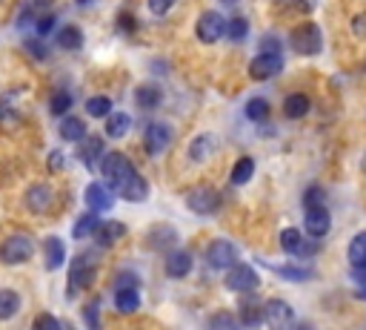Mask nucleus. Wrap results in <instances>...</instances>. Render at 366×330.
<instances>
[{"mask_svg":"<svg viewBox=\"0 0 366 330\" xmlns=\"http://www.w3.org/2000/svg\"><path fill=\"white\" fill-rule=\"evenodd\" d=\"M281 9H298V6H306V0H275Z\"/></svg>","mask_w":366,"mask_h":330,"instance_id":"49","label":"nucleus"},{"mask_svg":"<svg viewBox=\"0 0 366 330\" xmlns=\"http://www.w3.org/2000/svg\"><path fill=\"white\" fill-rule=\"evenodd\" d=\"M20 311V296L15 290H0V322L17 316Z\"/></svg>","mask_w":366,"mask_h":330,"instance_id":"29","label":"nucleus"},{"mask_svg":"<svg viewBox=\"0 0 366 330\" xmlns=\"http://www.w3.org/2000/svg\"><path fill=\"white\" fill-rule=\"evenodd\" d=\"M94 273H97L94 258L92 256H78L75 262H72V270H69V296H75L78 290L92 288Z\"/></svg>","mask_w":366,"mask_h":330,"instance_id":"4","label":"nucleus"},{"mask_svg":"<svg viewBox=\"0 0 366 330\" xmlns=\"http://www.w3.org/2000/svg\"><path fill=\"white\" fill-rule=\"evenodd\" d=\"M117 29L120 32H135V17L129 12H124V15H120V20H117Z\"/></svg>","mask_w":366,"mask_h":330,"instance_id":"47","label":"nucleus"},{"mask_svg":"<svg viewBox=\"0 0 366 330\" xmlns=\"http://www.w3.org/2000/svg\"><path fill=\"white\" fill-rule=\"evenodd\" d=\"M258 285H260V278L249 265H235L226 273V288L232 293H252V290H258Z\"/></svg>","mask_w":366,"mask_h":330,"instance_id":"6","label":"nucleus"},{"mask_svg":"<svg viewBox=\"0 0 366 330\" xmlns=\"http://www.w3.org/2000/svg\"><path fill=\"white\" fill-rule=\"evenodd\" d=\"M298 330H312V327H309V324H301V327H298Z\"/></svg>","mask_w":366,"mask_h":330,"instance_id":"52","label":"nucleus"},{"mask_svg":"<svg viewBox=\"0 0 366 330\" xmlns=\"http://www.w3.org/2000/svg\"><path fill=\"white\" fill-rule=\"evenodd\" d=\"M86 204L94 210V213H103V210H112L115 207V193H112V187L103 184V181H92L86 187Z\"/></svg>","mask_w":366,"mask_h":330,"instance_id":"12","label":"nucleus"},{"mask_svg":"<svg viewBox=\"0 0 366 330\" xmlns=\"http://www.w3.org/2000/svg\"><path fill=\"white\" fill-rule=\"evenodd\" d=\"M172 138H175V132H172V127H169V124H163V121L149 124V127H146V132H143L146 152L155 155V158L163 155L169 147H172Z\"/></svg>","mask_w":366,"mask_h":330,"instance_id":"5","label":"nucleus"},{"mask_svg":"<svg viewBox=\"0 0 366 330\" xmlns=\"http://www.w3.org/2000/svg\"><path fill=\"white\" fill-rule=\"evenodd\" d=\"M301 244H303V235H301L295 227H289V230L281 233V247H283V253L298 256V253H301Z\"/></svg>","mask_w":366,"mask_h":330,"instance_id":"32","label":"nucleus"},{"mask_svg":"<svg viewBox=\"0 0 366 330\" xmlns=\"http://www.w3.org/2000/svg\"><path fill=\"white\" fill-rule=\"evenodd\" d=\"M358 299H363V301H366V288H360V290H358Z\"/></svg>","mask_w":366,"mask_h":330,"instance_id":"51","label":"nucleus"},{"mask_svg":"<svg viewBox=\"0 0 366 330\" xmlns=\"http://www.w3.org/2000/svg\"><path fill=\"white\" fill-rule=\"evenodd\" d=\"M86 112L92 118H109L112 115V101L106 95H94V98L86 101Z\"/></svg>","mask_w":366,"mask_h":330,"instance_id":"34","label":"nucleus"},{"mask_svg":"<svg viewBox=\"0 0 366 330\" xmlns=\"http://www.w3.org/2000/svg\"><path fill=\"white\" fill-rule=\"evenodd\" d=\"M252 173H255V161L252 158H240L235 167H232V184H247L249 178H252Z\"/></svg>","mask_w":366,"mask_h":330,"instance_id":"33","label":"nucleus"},{"mask_svg":"<svg viewBox=\"0 0 366 330\" xmlns=\"http://www.w3.org/2000/svg\"><path fill=\"white\" fill-rule=\"evenodd\" d=\"M103 152H106V147H103V138H97V135H92V138H83V141H81V147H78V158L86 164L89 170H97V167H101Z\"/></svg>","mask_w":366,"mask_h":330,"instance_id":"13","label":"nucleus"},{"mask_svg":"<svg viewBox=\"0 0 366 330\" xmlns=\"http://www.w3.org/2000/svg\"><path fill=\"white\" fill-rule=\"evenodd\" d=\"M240 324H247V327H258L260 322H263V304H258V301H243L240 304V319H238Z\"/></svg>","mask_w":366,"mask_h":330,"instance_id":"26","label":"nucleus"},{"mask_svg":"<svg viewBox=\"0 0 366 330\" xmlns=\"http://www.w3.org/2000/svg\"><path fill=\"white\" fill-rule=\"evenodd\" d=\"M97 227H101L97 216H94V213H83V216L75 221V227H72V235H75V239H89V235L97 233Z\"/></svg>","mask_w":366,"mask_h":330,"instance_id":"28","label":"nucleus"},{"mask_svg":"<svg viewBox=\"0 0 366 330\" xmlns=\"http://www.w3.org/2000/svg\"><path fill=\"white\" fill-rule=\"evenodd\" d=\"M60 138L63 141H72V144H81V141L86 138V124L81 121V118H63Z\"/></svg>","mask_w":366,"mask_h":330,"instance_id":"24","label":"nucleus"},{"mask_svg":"<svg viewBox=\"0 0 366 330\" xmlns=\"http://www.w3.org/2000/svg\"><path fill=\"white\" fill-rule=\"evenodd\" d=\"M32 330H63V327H60V322H58L55 316H49V313H43L40 319H35Z\"/></svg>","mask_w":366,"mask_h":330,"instance_id":"43","label":"nucleus"},{"mask_svg":"<svg viewBox=\"0 0 366 330\" xmlns=\"http://www.w3.org/2000/svg\"><path fill=\"white\" fill-rule=\"evenodd\" d=\"M26 52H29V55H35L38 61H46V58H49V49H46V46H43L38 38H35V40H32V38H26Z\"/></svg>","mask_w":366,"mask_h":330,"instance_id":"44","label":"nucleus"},{"mask_svg":"<svg viewBox=\"0 0 366 330\" xmlns=\"http://www.w3.org/2000/svg\"><path fill=\"white\" fill-rule=\"evenodd\" d=\"M94 235H97V244H101V247H115L126 235V224H120V221H101V227H97Z\"/></svg>","mask_w":366,"mask_h":330,"instance_id":"17","label":"nucleus"},{"mask_svg":"<svg viewBox=\"0 0 366 330\" xmlns=\"http://www.w3.org/2000/svg\"><path fill=\"white\" fill-rule=\"evenodd\" d=\"M349 262H352V267L366 265V233L355 235V239L349 242Z\"/></svg>","mask_w":366,"mask_h":330,"instance_id":"36","label":"nucleus"},{"mask_svg":"<svg viewBox=\"0 0 366 330\" xmlns=\"http://www.w3.org/2000/svg\"><path fill=\"white\" fill-rule=\"evenodd\" d=\"M35 3H52V0H35Z\"/></svg>","mask_w":366,"mask_h":330,"instance_id":"53","label":"nucleus"},{"mask_svg":"<svg viewBox=\"0 0 366 330\" xmlns=\"http://www.w3.org/2000/svg\"><path fill=\"white\" fill-rule=\"evenodd\" d=\"M306 230H309V235H315V239H324V235L329 233V227H332V219H329V210L326 207H312V210H306Z\"/></svg>","mask_w":366,"mask_h":330,"instance_id":"15","label":"nucleus"},{"mask_svg":"<svg viewBox=\"0 0 366 330\" xmlns=\"http://www.w3.org/2000/svg\"><path fill=\"white\" fill-rule=\"evenodd\" d=\"M115 308L117 313H135L140 308L138 290H115Z\"/></svg>","mask_w":366,"mask_h":330,"instance_id":"27","label":"nucleus"},{"mask_svg":"<svg viewBox=\"0 0 366 330\" xmlns=\"http://www.w3.org/2000/svg\"><path fill=\"white\" fill-rule=\"evenodd\" d=\"M35 253V242L29 239V235H9V239L0 244V262L3 265H23V262H29Z\"/></svg>","mask_w":366,"mask_h":330,"instance_id":"3","label":"nucleus"},{"mask_svg":"<svg viewBox=\"0 0 366 330\" xmlns=\"http://www.w3.org/2000/svg\"><path fill=\"white\" fill-rule=\"evenodd\" d=\"M117 196H120V198H126V201H143L146 196H149V184H146L143 175H135V178H132Z\"/></svg>","mask_w":366,"mask_h":330,"instance_id":"25","label":"nucleus"},{"mask_svg":"<svg viewBox=\"0 0 366 330\" xmlns=\"http://www.w3.org/2000/svg\"><path fill=\"white\" fill-rule=\"evenodd\" d=\"M52 29H55V15H43V17L35 23L38 38H49V35H52Z\"/></svg>","mask_w":366,"mask_h":330,"instance_id":"42","label":"nucleus"},{"mask_svg":"<svg viewBox=\"0 0 366 330\" xmlns=\"http://www.w3.org/2000/svg\"><path fill=\"white\" fill-rule=\"evenodd\" d=\"M352 278L360 281V285L366 288V265H355V267H352Z\"/></svg>","mask_w":366,"mask_h":330,"instance_id":"48","label":"nucleus"},{"mask_svg":"<svg viewBox=\"0 0 366 330\" xmlns=\"http://www.w3.org/2000/svg\"><path fill=\"white\" fill-rule=\"evenodd\" d=\"M101 170L106 175V184L112 187V193H120L124 187L138 175L135 164L124 155V152H106L103 161H101Z\"/></svg>","mask_w":366,"mask_h":330,"instance_id":"1","label":"nucleus"},{"mask_svg":"<svg viewBox=\"0 0 366 330\" xmlns=\"http://www.w3.org/2000/svg\"><path fill=\"white\" fill-rule=\"evenodd\" d=\"M209 330H240V322H238L235 313L221 311V313H215V316L209 319Z\"/></svg>","mask_w":366,"mask_h":330,"instance_id":"35","label":"nucleus"},{"mask_svg":"<svg viewBox=\"0 0 366 330\" xmlns=\"http://www.w3.org/2000/svg\"><path fill=\"white\" fill-rule=\"evenodd\" d=\"M43 256H46V270H58L66 262V244L52 235V239H46V244H43Z\"/></svg>","mask_w":366,"mask_h":330,"instance_id":"20","label":"nucleus"},{"mask_svg":"<svg viewBox=\"0 0 366 330\" xmlns=\"http://www.w3.org/2000/svg\"><path fill=\"white\" fill-rule=\"evenodd\" d=\"M281 69H283V58L281 55H275V52H260L249 63V75L255 81H269V78H275L281 72Z\"/></svg>","mask_w":366,"mask_h":330,"instance_id":"10","label":"nucleus"},{"mask_svg":"<svg viewBox=\"0 0 366 330\" xmlns=\"http://www.w3.org/2000/svg\"><path fill=\"white\" fill-rule=\"evenodd\" d=\"M55 40H58L60 49L75 52V49H81V46H83V32H81L78 26H60V29L55 32Z\"/></svg>","mask_w":366,"mask_h":330,"instance_id":"22","label":"nucleus"},{"mask_svg":"<svg viewBox=\"0 0 366 330\" xmlns=\"http://www.w3.org/2000/svg\"><path fill=\"white\" fill-rule=\"evenodd\" d=\"M175 0H149V12L152 15H166L169 9H172Z\"/></svg>","mask_w":366,"mask_h":330,"instance_id":"46","label":"nucleus"},{"mask_svg":"<svg viewBox=\"0 0 366 330\" xmlns=\"http://www.w3.org/2000/svg\"><path fill=\"white\" fill-rule=\"evenodd\" d=\"M172 242H175V230L172 227H155L149 235H146V244H152L155 250L172 244Z\"/></svg>","mask_w":366,"mask_h":330,"instance_id":"31","label":"nucleus"},{"mask_svg":"<svg viewBox=\"0 0 366 330\" xmlns=\"http://www.w3.org/2000/svg\"><path fill=\"white\" fill-rule=\"evenodd\" d=\"M217 138L215 135H209V132H203V135H198L189 144V161H194V164H203V161H209L215 152H217Z\"/></svg>","mask_w":366,"mask_h":330,"instance_id":"14","label":"nucleus"},{"mask_svg":"<svg viewBox=\"0 0 366 330\" xmlns=\"http://www.w3.org/2000/svg\"><path fill=\"white\" fill-rule=\"evenodd\" d=\"M326 201V193H324V187H309V190L303 193V207L312 210V207H324Z\"/></svg>","mask_w":366,"mask_h":330,"instance_id":"40","label":"nucleus"},{"mask_svg":"<svg viewBox=\"0 0 366 330\" xmlns=\"http://www.w3.org/2000/svg\"><path fill=\"white\" fill-rule=\"evenodd\" d=\"M52 201H55V193L49 190L46 184H35L26 190V207L32 213H46V210L52 207Z\"/></svg>","mask_w":366,"mask_h":330,"instance_id":"16","label":"nucleus"},{"mask_svg":"<svg viewBox=\"0 0 366 330\" xmlns=\"http://www.w3.org/2000/svg\"><path fill=\"white\" fill-rule=\"evenodd\" d=\"M272 273H278L286 281H306V278H312V270L309 267H295V265H286V267L272 265Z\"/></svg>","mask_w":366,"mask_h":330,"instance_id":"30","label":"nucleus"},{"mask_svg":"<svg viewBox=\"0 0 366 330\" xmlns=\"http://www.w3.org/2000/svg\"><path fill=\"white\" fill-rule=\"evenodd\" d=\"M60 167H63V155L52 152V158H49V170H60Z\"/></svg>","mask_w":366,"mask_h":330,"instance_id":"50","label":"nucleus"},{"mask_svg":"<svg viewBox=\"0 0 366 330\" xmlns=\"http://www.w3.org/2000/svg\"><path fill=\"white\" fill-rule=\"evenodd\" d=\"M129 129H132V118L126 115V112H112L109 115V121H106V135L109 138H124V135H129Z\"/></svg>","mask_w":366,"mask_h":330,"instance_id":"23","label":"nucleus"},{"mask_svg":"<svg viewBox=\"0 0 366 330\" xmlns=\"http://www.w3.org/2000/svg\"><path fill=\"white\" fill-rule=\"evenodd\" d=\"M160 101H163V92H160L155 84H143V86H138V92H135V104H138L140 109H158Z\"/></svg>","mask_w":366,"mask_h":330,"instance_id":"21","label":"nucleus"},{"mask_svg":"<svg viewBox=\"0 0 366 330\" xmlns=\"http://www.w3.org/2000/svg\"><path fill=\"white\" fill-rule=\"evenodd\" d=\"M226 35V20L221 12H203L198 20V38L203 43H217Z\"/></svg>","mask_w":366,"mask_h":330,"instance_id":"9","label":"nucleus"},{"mask_svg":"<svg viewBox=\"0 0 366 330\" xmlns=\"http://www.w3.org/2000/svg\"><path fill=\"white\" fill-rule=\"evenodd\" d=\"M312 109V101L309 95H303V92H295V95H289L283 101V115L292 118V121H301V118H306Z\"/></svg>","mask_w":366,"mask_h":330,"instance_id":"18","label":"nucleus"},{"mask_svg":"<svg viewBox=\"0 0 366 330\" xmlns=\"http://www.w3.org/2000/svg\"><path fill=\"white\" fill-rule=\"evenodd\" d=\"M206 262L215 270H229V267L238 265V250H235L232 242H224V239L221 242H212L209 250H206Z\"/></svg>","mask_w":366,"mask_h":330,"instance_id":"8","label":"nucleus"},{"mask_svg":"<svg viewBox=\"0 0 366 330\" xmlns=\"http://www.w3.org/2000/svg\"><path fill=\"white\" fill-rule=\"evenodd\" d=\"M97 311H101V299H92V301L86 304V311H83V316H86V322H89V330H101V322H97Z\"/></svg>","mask_w":366,"mask_h":330,"instance_id":"41","label":"nucleus"},{"mask_svg":"<svg viewBox=\"0 0 366 330\" xmlns=\"http://www.w3.org/2000/svg\"><path fill=\"white\" fill-rule=\"evenodd\" d=\"M289 43H292V49H295L298 55H318L324 49V35L318 29V23H301V26L292 29L289 35Z\"/></svg>","mask_w":366,"mask_h":330,"instance_id":"2","label":"nucleus"},{"mask_svg":"<svg viewBox=\"0 0 366 330\" xmlns=\"http://www.w3.org/2000/svg\"><path fill=\"white\" fill-rule=\"evenodd\" d=\"M189 210L198 216H212L217 207H221V196H217V190H212V187H194V190L189 193L186 198Z\"/></svg>","mask_w":366,"mask_h":330,"instance_id":"7","label":"nucleus"},{"mask_svg":"<svg viewBox=\"0 0 366 330\" xmlns=\"http://www.w3.org/2000/svg\"><path fill=\"white\" fill-rule=\"evenodd\" d=\"M263 322L269 324V330H286L292 324V308L283 299H269L263 304Z\"/></svg>","mask_w":366,"mask_h":330,"instance_id":"11","label":"nucleus"},{"mask_svg":"<svg viewBox=\"0 0 366 330\" xmlns=\"http://www.w3.org/2000/svg\"><path fill=\"white\" fill-rule=\"evenodd\" d=\"M226 35L235 40V43H240V40H247V35H249V23H247V17H232L229 23H226Z\"/></svg>","mask_w":366,"mask_h":330,"instance_id":"37","label":"nucleus"},{"mask_svg":"<svg viewBox=\"0 0 366 330\" xmlns=\"http://www.w3.org/2000/svg\"><path fill=\"white\" fill-rule=\"evenodd\" d=\"M115 290H138V278L135 273H120L115 281Z\"/></svg>","mask_w":366,"mask_h":330,"instance_id":"45","label":"nucleus"},{"mask_svg":"<svg viewBox=\"0 0 366 330\" xmlns=\"http://www.w3.org/2000/svg\"><path fill=\"white\" fill-rule=\"evenodd\" d=\"M189 270H192V256L186 250H172V253H169V258H166V273L169 276L183 278V276H189Z\"/></svg>","mask_w":366,"mask_h":330,"instance_id":"19","label":"nucleus"},{"mask_svg":"<svg viewBox=\"0 0 366 330\" xmlns=\"http://www.w3.org/2000/svg\"><path fill=\"white\" fill-rule=\"evenodd\" d=\"M243 112H247V118H252V121H263V118L269 115V104H266L263 98H252Z\"/></svg>","mask_w":366,"mask_h":330,"instance_id":"38","label":"nucleus"},{"mask_svg":"<svg viewBox=\"0 0 366 330\" xmlns=\"http://www.w3.org/2000/svg\"><path fill=\"white\" fill-rule=\"evenodd\" d=\"M78 3H92V0H78Z\"/></svg>","mask_w":366,"mask_h":330,"instance_id":"54","label":"nucleus"},{"mask_svg":"<svg viewBox=\"0 0 366 330\" xmlns=\"http://www.w3.org/2000/svg\"><path fill=\"white\" fill-rule=\"evenodd\" d=\"M69 107H72V95H69V92H63V89L55 92L52 101H49V109H52V115H66Z\"/></svg>","mask_w":366,"mask_h":330,"instance_id":"39","label":"nucleus"}]
</instances>
